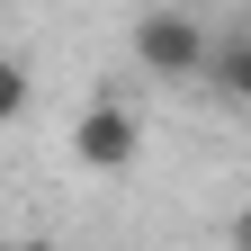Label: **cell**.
<instances>
[{
    "label": "cell",
    "instance_id": "cell-4",
    "mask_svg": "<svg viewBox=\"0 0 251 251\" xmlns=\"http://www.w3.org/2000/svg\"><path fill=\"white\" fill-rule=\"evenodd\" d=\"M18 108H27V72H18V63H9V54H0V126H9Z\"/></svg>",
    "mask_w": 251,
    "mask_h": 251
},
{
    "label": "cell",
    "instance_id": "cell-5",
    "mask_svg": "<svg viewBox=\"0 0 251 251\" xmlns=\"http://www.w3.org/2000/svg\"><path fill=\"white\" fill-rule=\"evenodd\" d=\"M233 251H251V198H242V215H233Z\"/></svg>",
    "mask_w": 251,
    "mask_h": 251
},
{
    "label": "cell",
    "instance_id": "cell-2",
    "mask_svg": "<svg viewBox=\"0 0 251 251\" xmlns=\"http://www.w3.org/2000/svg\"><path fill=\"white\" fill-rule=\"evenodd\" d=\"M72 152L90 171H126L135 162V108H117V99H90L81 126H72Z\"/></svg>",
    "mask_w": 251,
    "mask_h": 251
},
{
    "label": "cell",
    "instance_id": "cell-3",
    "mask_svg": "<svg viewBox=\"0 0 251 251\" xmlns=\"http://www.w3.org/2000/svg\"><path fill=\"white\" fill-rule=\"evenodd\" d=\"M206 90H215V99H233V108H251V27L206 45Z\"/></svg>",
    "mask_w": 251,
    "mask_h": 251
},
{
    "label": "cell",
    "instance_id": "cell-1",
    "mask_svg": "<svg viewBox=\"0 0 251 251\" xmlns=\"http://www.w3.org/2000/svg\"><path fill=\"white\" fill-rule=\"evenodd\" d=\"M206 27L188 18V9H144L135 18V63L152 81H206Z\"/></svg>",
    "mask_w": 251,
    "mask_h": 251
}]
</instances>
